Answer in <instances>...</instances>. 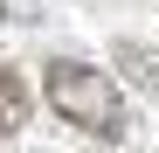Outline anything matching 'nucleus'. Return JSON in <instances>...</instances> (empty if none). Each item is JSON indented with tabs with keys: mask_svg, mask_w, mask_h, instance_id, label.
<instances>
[{
	"mask_svg": "<svg viewBox=\"0 0 159 153\" xmlns=\"http://www.w3.org/2000/svg\"><path fill=\"white\" fill-rule=\"evenodd\" d=\"M118 63L131 70V84H139V91H152V97H159V56H152V49H139V42H118Z\"/></svg>",
	"mask_w": 159,
	"mask_h": 153,
	"instance_id": "obj_3",
	"label": "nucleus"
},
{
	"mask_svg": "<svg viewBox=\"0 0 159 153\" xmlns=\"http://www.w3.org/2000/svg\"><path fill=\"white\" fill-rule=\"evenodd\" d=\"M0 14H7V7H0Z\"/></svg>",
	"mask_w": 159,
	"mask_h": 153,
	"instance_id": "obj_4",
	"label": "nucleus"
},
{
	"mask_svg": "<svg viewBox=\"0 0 159 153\" xmlns=\"http://www.w3.org/2000/svg\"><path fill=\"white\" fill-rule=\"evenodd\" d=\"M42 91H48V105H56L76 132H90V139H125V132H131L118 84H111L104 70L76 63V56H56V63H48V70H42Z\"/></svg>",
	"mask_w": 159,
	"mask_h": 153,
	"instance_id": "obj_1",
	"label": "nucleus"
},
{
	"mask_svg": "<svg viewBox=\"0 0 159 153\" xmlns=\"http://www.w3.org/2000/svg\"><path fill=\"white\" fill-rule=\"evenodd\" d=\"M21 125H28V91L14 70H0V139H14Z\"/></svg>",
	"mask_w": 159,
	"mask_h": 153,
	"instance_id": "obj_2",
	"label": "nucleus"
}]
</instances>
